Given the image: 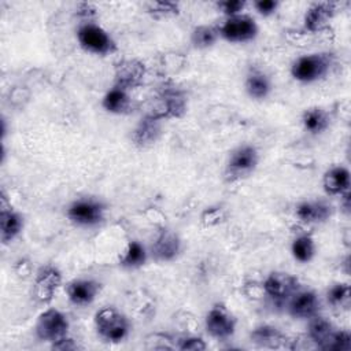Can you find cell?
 <instances>
[{"label":"cell","mask_w":351,"mask_h":351,"mask_svg":"<svg viewBox=\"0 0 351 351\" xmlns=\"http://www.w3.org/2000/svg\"><path fill=\"white\" fill-rule=\"evenodd\" d=\"M95 326L97 335L108 343L125 340L130 330V322L115 307H103L95 314Z\"/></svg>","instance_id":"1"},{"label":"cell","mask_w":351,"mask_h":351,"mask_svg":"<svg viewBox=\"0 0 351 351\" xmlns=\"http://www.w3.org/2000/svg\"><path fill=\"white\" fill-rule=\"evenodd\" d=\"M66 214L74 225L93 228L104 221L106 206L96 197H80L67 207Z\"/></svg>","instance_id":"2"},{"label":"cell","mask_w":351,"mask_h":351,"mask_svg":"<svg viewBox=\"0 0 351 351\" xmlns=\"http://www.w3.org/2000/svg\"><path fill=\"white\" fill-rule=\"evenodd\" d=\"M69 326V319L62 311L56 308H47L38 315L34 330L41 341L53 344L67 337Z\"/></svg>","instance_id":"3"},{"label":"cell","mask_w":351,"mask_h":351,"mask_svg":"<svg viewBox=\"0 0 351 351\" xmlns=\"http://www.w3.org/2000/svg\"><path fill=\"white\" fill-rule=\"evenodd\" d=\"M330 67V59L325 53H308L304 56L298 58L292 67L291 74L292 77L304 84L315 82L326 75Z\"/></svg>","instance_id":"4"},{"label":"cell","mask_w":351,"mask_h":351,"mask_svg":"<svg viewBox=\"0 0 351 351\" xmlns=\"http://www.w3.org/2000/svg\"><path fill=\"white\" fill-rule=\"evenodd\" d=\"M77 40L80 45L95 55H108L115 51V43L111 36L99 25L86 22L77 30Z\"/></svg>","instance_id":"5"},{"label":"cell","mask_w":351,"mask_h":351,"mask_svg":"<svg viewBox=\"0 0 351 351\" xmlns=\"http://www.w3.org/2000/svg\"><path fill=\"white\" fill-rule=\"evenodd\" d=\"M256 22L244 14L229 16L219 27V36L229 43H247L256 37Z\"/></svg>","instance_id":"6"},{"label":"cell","mask_w":351,"mask_h":351,"mask_svg":"<svg viewBox=\"0 0 351 351\" xmlns=\"http://www.w3.org/2000/svg\"><path fill=\"white\" fill-rule=\"evenodd\" d=\"M259 162V154L255 147L244 144L232 151L228 160V176L232 178H243L250 176Z\"/></svg>","instance_id":"7"},{"label":"cell","mask_w":351,"mask_h":351,"mask_svg":"<svg viewBox=\"0 0 351 351\" xmlns=\"http://www.w3.org/2000/svg\"><path fill=\"white\" fill-rule=\"evenodd\" d=\"M206 329L210 336L223 340L229 339L236 329V318L222 304H215L206 315Z\"/></svg>","instance_id":"8"},{"label":"cell","mask_w":351,"mask_h":351,"mask_svg":"<svg viewBox=\"0 0 351 351\" xmlns=\"http://www.w3.org/2000/svg\"><path fill=\"white\" fill-rule=\"evenodd\" d=\"M60 282H62V273L59 271L58 267L52 265H47L41 267L36 276V281L33 287L34 298L40 303H44V304L49 303L53 299Z\"/></svg>","instance_id":"9"},{"label":"cell","mask_w":351,"mask_h":351,"mask_svg":"<svg viewBox=\"0 0 351 351\" xmlns=\"http://www.w3.org/2000/svg\"><path fill=\"white\" fill-rule=\"evenodd\" d=\"M298 278L284 271H273L263 281V291L271 299L285 300L298 291Z\"/></svg>","instance_id":"10"},{"label":"cell","mask_w":351,"mask_h":351,"mask_svg":"<svg viewBox=\"0 0 351 351\" xmlns=\"http://www.w3.org/2000/svg\"><path fill=\"white\" fill-rule=\"evenodd\" d=\"M145 77V66L137 59H122L115 64V85L125 89L137 88Z\"/></svg>","instance_id":"11"},{"label":"cell","mask_w":351,"mask_h":351,"mask_svg":"<svg viewBox=\"0 0 351 351\" xmlns=\"http://www.w3.org/2000/svg\"><path fill=\"white\" fill-rule=\"evenodd\" d=\"M319 310V299L314 291H296L289 298L288 311L293 318L310 319L317 315Z\"/></svg>","instance_id":"12"},{"label":"cell","mask_w":351,"mask_h":351,"mask_svg":"<svg viewBox=\"0 0 351 351\" xmlns=\"http://www.w3.org/2000/svg\"><path fill=\"white\" fill-rule=\"evenodd\" d=\"M69 300L75 306L90 304L100 292V284L90 278H75L64 287Z\"/></svg>","instance_id":"13"},{"label":"cell","mask_w":351,"mask_h":351,"mask_svg":"<svg viewBox=\"0 0 351 351\" xmlns=\"http://www.w3.org/2000/svg\"><path fill=\"white\" fill-rule=\"evenodd\" d=\"M180 250H181V240L174 232L169 229L160 230L154 244L151 245V254L159 262L173 261L180 254Z\"/></svg>","instance_id":"14"},{"label":"cell","mask_w":351,"mask_h":351,"mask_svg":"<svg viewBox=\"0 0 351 351\" xmlns=\"http://www.w3.org/2000/svg\"><path fill=\"white\" fill-rule=\"evenodd\" d=\"M336 12V4L321 1L311 4L304 14V27L308 32H321L328 27L329 21Z\"/></svg>","instance_id":"15"},{"label":"cell","mask_w":351,"mask_h":351,"mask_svg":"<svg viewBox=\"0 0 351 351\" xmlns=\"http://www.w3.org/2000/svg\"><path fill=\"white\" fill-rule=\"evenodd\" d=\"M23 228V218L12 207L5 206V197L3 196L0 211V239L4 244L11 243Z\"/></svg>","instance_id":"16"},{"label":"cell","mask_w":351,"mask_h":351,"mask_svg":"<svg viewBox=\"0 0 351 351\" xmlns=\"http://www.w3.org/2000/svg\"><path fill=\"white\" fill-rule=\"evenodd\" d=\"M330 206L322 200H306L298 204L296 217L304 223H319L330 217Z\"/></svg>","instance_id":"17"},{"label":"cell","mask_w":351,"mask_h":351,"mask_svg":"<svg viewBox=\"0 0 351 351\" xmlns=\"http://www.w3.org/2000/svg\"><path fill=\"white\" fill-rule=\"evenodd\" d=\"M324 189L328 195L343 196L350 192V171L344 166H333L324 174Z\"/></svg>","instance_id":"18"},{"label":"cell","mask_w":351,"mask_h":351,"mask_svg":"<svg viewBox=\"0 0 351 351\" xmlns=\"http://www.w3.org/2000/svg\"><path fill=\"white\" fill-rule=\"evenodd\" d=\"M308 324V337L321 350H329L332 339L336 333V328L325 318L314 315L310 318Z\"/></svg>","instance_id":"19"},{"label":"cell","mask_w":351,"mask_h":351,"mask_svg":"<svg viewBox=\"0 0 351 351\" xmlns=\"http://www.w3.org/2000/svg\"><path fill=\"white\" fill-rule=\"evenodd\" d=\"M101 106L106 111L111 112V114H123L129 110L130 106V99L128 95V89L115 85L112 88H110L106 95L103 96L101 100Z\"/></svg>","instance_id":"20"},{"label":"cell","mask_w":351,"mask_h":351,"mask_svg":"<svg viewBox=\"0 0 351 351\" xmlns=\"http://www.w3.org/2000/svg\"><path fill=\"white\" fill-rule=\"evenodd\" d=\"M245 90L248 93L250 97L256 99V100H262L265 97L269 96L270 90H271V82L270 78L261 70H251L247 74L245 78Z\"/></svg>","instance_id":"21"},{"label":"cell","mask_w":351,"mask_h":351,"mask_svg":"<svg viewBox=\"0 0 351 351\" xmlns=\"http://www.w3.org/2000/svg\"><path fill=\"white\" fill-rule=\"evenodd\" d=\"M251 339L261 347L280 348L285 344L287 337L274 326L261 325L251 332Z\"/></svg>","instance_id":"22"},{"label":"cell","mask_w":351,"mask_h":351,"mask_svg":"<svg viewBox=\"0 0 351 351\" xmlns=\"http://www.w3.org/2000/svg\"><path fill=\"white\" fill-rule=\"evenodd\" d=\"M147 259H148V252L145 247L140 241L132 240L125 247L119 258V265L126 269H137L143 266L147 262Z\"/></svg>","instance_id":"23"},{"label":"cell","mask_w":351,"mask_h":351,"mask_svg":"<svg viewBox=\"0 0 351 351\" xmlns=\"http://www.w3.org/2000/svg\"><path fill=\"white\" fill-rule=\"evenodd\" d=\"M302 123L306 132L311 134H319L329 126V117L325 110L319 107L308 108L302 115Z\"/></svg>","instance_id":"24"},{"label":"cell","mask_w":351,"mask_h":351,"mask_svg":"<svg viewBox=\"0 0 351 351\" xmlns=\"http://www.w3.org/2000/svg\"><path fill=\"white\" fill-rule=\"evenodd\" d=\"M159 119L152 118L149 115H145L144 119L138 123L133 133V140L138 145H148L152 144L158 134H159Z\"/></svg>","instance_id":"25"},{"label":"cell","mask_w":351,"mask_h":351,"mask_svg":"<svg viewBox=\"0 0 351 351\" xmlns=\"http://www.w3.org/2000/svg\"><path fill=\"white\" fill-rule=\"evenodd\" d=\"M291 252L298 262L300 263L310 262L315 254V244L313 237L308 234L298 236L291 244Z\"/></svg>","instance_id":"26"},{"label":"cell","mask_w":351,"mask_h":351,"mask_svg":"<svg viewBox=\"0 0 351 351\" xmlns=\"http://www.w3.org/2000/svg\"><path fill=\"white\" fill-rule=\"evenodd\" d=\"M218 37H219L218 27L202 25V26H197L193 29L191 40L196 48H208L217 41Z\"/></svg>","instance_id":"27"},{"label":"cell","mask_w":351,"mask_h":351,"mask_svg":"<svg viewBox=\"0 0 351 351\" xmlns=\"http://www.w3.org/2000/svg\"><path fill=\"white\" fill-rule=\"evenodd\" d=\"M328 302L337 308H348L351 302V289L348 284L339 282L329 288Z\"/></svg>","instance_id":"28"},{"label":"cell","mask_w":351,"mask_h":351,"mask_svg":"<svg viewBox=\"0 0 351 351\" xmlns=\"http://www.w3.org/2000/svg\"><path fill=\"white\" fill-rule=\"evenodd\" d=\"M330 351H350L351 350V335L347 330H336L332 343L329 346Z\"/></svg>","instance_id":"29"},{"label":"cell","mask_w":351,"mask_h":351,"mask_svg":"<svg viewBox=\"0 0 351 351\" xmlns=\"http://www.w3.org/2000/svg\"><path fill=\"white\" fill-rule=\"evenodd\" d=\"M149 12L154 15H174L178 14L180 8L177 3L173 1H155L149 4Z\"/></svg>","instance_id":"30"},{"label":"cell","mask_w":351,"mask_h":351,"mask_svg":"<svg viewBox=\"0 0 351 351\" xmlns=\"http://www.w3.org/2000/svg\"><path fill=\"white\" fill-rule=\"evenodd\" d=\"M218 8L229 18V16H234L241 14V11L245 7V1L241 0H225V1H219Z\"/></svg>","instance_id":"31"},{"label":"cell","mask_w":351,"mask_h":351,"mask_svg":"<svg viewBox=\"0 0 351 351\" xmlns=\"http://www.w3.org/2000/svg\"><path fill=\"white\" fill-rule=\"evenodd\" d=\"M280 3L276 0H256L254 1V8L256 10L258 14L263 15V16H270L273 15L277 8H278Z\"/></svg>","instance_id":"32"},{"label":"cell","mask_w":351,"mask_h":351,"mask_svg":"<svg viewBox=\"0 0 351 351\" xmlns=\"http://www.w3.org/2000/svg\"><path fill=\"white\" fill-rule=\"evenodd\" d=\"M181 350H204L206 344L199 337H188L182 340V344L180 346Z\"/></svg>","instance_id":"33"},{"label":"cell","mask_w":351,"mask_h":351,"mask_svg":"<svg viewBox=\"0 0 351 351\" xmlns=\"http://www.w3.org/2000/svg\"><path fill=\"white\" fill-rule=\"evenodd\" d=\"M52 348H56V350H75V348H78V346L67 336V337L53 343Z\"/></svg>","instance_id":"34"}]
</instances>
